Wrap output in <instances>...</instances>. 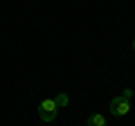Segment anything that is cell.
I'll return each instance as SVG.
<instances>
[{
    "instance_id": "1",
    "label": "cell",
    "mask_w": 135,
    "mask_h": 126,
    "mask_svg": "<svg viewBox=\"0 0 135 126\" xmlns=\"http://www.w3.org/2000/svg\"><path fill=\"white\" fill-rule=\"evenodd\" d=\"M56 113H59V104L54 101V99H43V101H41L38 115H41L43 122H52L54 117H56Z\"/></svg>"
},
{
    "instance_id": "2",
    "label": "cell",
    "mask_w": 135,
    "mask_h": 126,
    "mask_svg": "<svg viewBox=\"0 0 135 126\" xmlns=\"http://www.w3.org/2000/svg\"><path fill=\"white\" fill-rule=\"evenodd\" d=\"M128 110H131V104H128V99L126 97H113V101H110V113L113 115H117V117H124V115H128Z\"/></svg>"
},
{
    "instance_id": "3",
    "label": "cell",
    "mask_w": 135,
    "mask_h": 126,
    "mask_svg": "<svg viewBox=\"0 0 135 126\" xmlns=\"http://www.w3.org/2000/svg\"><path fill=\"white\" fill-rule=\"evenodd\" d=\"M86 126H106V117H104V115H99V113H92V115L88 117Z\"/></svg>"
},
{
    "instance_id": "4",
    "label": "cell",
    "mask_w": 135,
    "mask_h": 126,
    "mask_svg": "<svg viewBox=\"0 0 135 126\" xmlns=\"http://www.w3.org/2000/svg\"><path fill=\"white\" fill-rule=\"evenodd\" d=\"M54 101H56L59 106H65V104H68V97H65V95H59V97H54Z\"/></svg>"
},
{
    "instance_id": "5",
    "label": "cell",
    "mask_w": 135,
    "mask_h": 126,
    "mask_svg": "<svg viewBox=\"0 0 135 126\" xmlns=\"http://www.w3.org/2000/svg\"><path fill=\"white\" fill-rule=\"evenodd\" d=\"M122 97H126V99H131V97H133V92H131V88H126V90L122 92Z\"/></svg>"
},
{
    "instance_id": "6",
    "label": "cell",
    "mask_w": 135,
    "mask_h": 126,
    "mask_svg": "<svg viewBox=\"0 0 135 126\" xmlns=\"http://www.w3.org/2000/svg\"><path fill=\"white\" fill-rule=\"evenodd\" d=\"M133 47H135V41H133Z\"/></svg>"
}]
</instances>
